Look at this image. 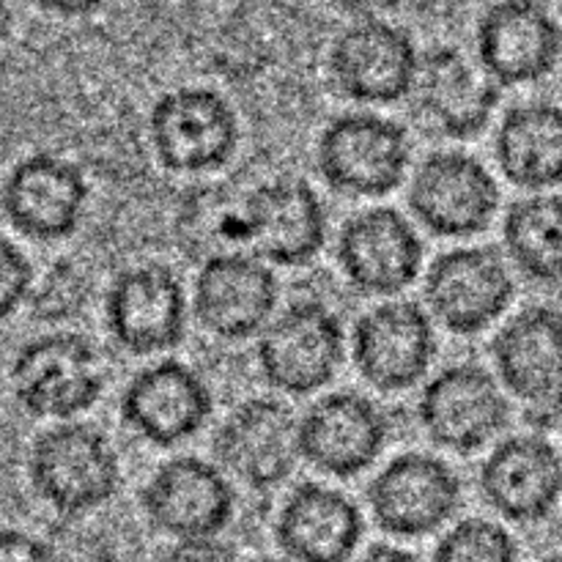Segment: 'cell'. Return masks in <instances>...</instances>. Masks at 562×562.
<instances>
[{"instance_id": "35", "label": "cell", "mask_w": 562, "mask_h": 562, "mask_svg": "<svg viewBox=\"0 0 562 562\" xmlns=\"http://www.w3.org/2000/svg\"><path fill=\"white\" fill-rule=\"evenodd\" d=\"M104 0H36L38 9H44L47 14L66 16V20H77V16H88L93 11L102 9Z\"/></svg>"}, {"instance_id": "26", "label": "cell", "mask_w": 562, "mask_h": 562, "mask_svg": "<svg viewBox=\"0 0 562 562\" xmlns=\"http://www.w3.org/2000/svg\"><path fill=\"white\" fill-rule=\"evenodd\" d=\"M494 157L519 190L543 192L562 184V108L525 102L505 110L494 137Z\"/></svg>"}, {"instance_id": "24", "label": "cell", "mask_w": 562, "mask_h": 562, "mask_svg": "<svg viewBox=\"0 0 562 562\" xmlns=\"http://www.w3.org/2000/svg\"><path fill=\"white\" fill-rule=\"evenodd\" d=\"M366 536L355 499L324 483H302L283 499L274 541L291 562H351Z\"/></svg>"}, {"instance_id": "27", "label": "cell", "mask_w": 562, "mask_h": 562, "mask_svg": "<svg viewBox=\"0 0 562 562\" xmlns=\"http://www.w3.org/2000/svg\"><path fill=\"white\" fill-rule=\"evenodd\" d=\"M503 241L525 278L543 285L562 283V198L536 192L510 203Z\"/></svg>"}, {"instance_id": "25", "label": "cell", "mask_w": 562, "mask_h": 562, "mask_svg": "<svg viewBox=\"0 0 562 562\" xmlns=\"http://www.w3.org/2000/svg\"><path fill=\"white\" fill-rule=\"evenodd\" d=\"M499 382L530 406L562 395V313L532 305L516 313L492 346Z\"/></svg>"}, {"instance_id": "17", "label": "cell", "mask_w": 562, "mask_h": 562, "mask_svg": "<svg viewBox=\"0 0 562 562\" xmlns=\"http://www.w3.org/2000/svg\"><path fill=\"white\" fill-rule=\"evenodd\" d=\"M387 439L390 420L384 409L357 390L327 393L300 420L302 459L340 481L371 470L387 448Z\"/></svg>"}, {"instance_id": "36", "label": "cell", "mask_w": 562, "mask_h": 562, "mask_svg": "<svg viewBox=\"0 0 562 562\" xmlns=\"http://www.w3.org/2000/svg\"><path fill=\"white\" fill-rule=\"evenodd\" d=\"M355 562H420V560H417L409 549L393 547V543H373V547Z\"/></svg>"}, {"instance_id": "30", "label": "cell", "mask_w": 562, "mask_h": 562, "mask_svg": "<svg viewBox=\"0 0 562 562\" xmlns=\"http://www.w3.org/2000/svg\"><path fill=\"white\" fill-rule=\"evenodd\" d=\"M33 291V267L25 252L0 236V322L14 316Z\"/></svg>"}, {"instance_id": "14", "label": "cell", "mask_w": 562, "mask_h": 562, "mask_svg": "<svg viewBox=\"0 0 562 562\" xmlns=\"http://www.w3.org/2000/svg\"><path fill=\"white\" fill-rule=\"evenodd\" d=\"M437 357L431 316L417 302L395 300L371 307L351 333V360L379 393L412 390Z\"/></svg>"}, {"instance_id": "16", "label": "cell", "mask_w": 562, "mask_h": 562, "mask_svg": "<svg viewBox=\"0 0 562 562\" xmlns=\"http://www.w3.org/2000/svg\"><path fill=\"white\" fill-rule=\"evenodd\" d=\"M516 296L514 274L494 247H456L426 274L434 318L456 335H477L503 318Z\"/></svg>"}, {"instance_id": "18", "label": "cell", "mask_w": 562, "mask_h": 562, "mask_svg": "<svg viewBox=\"0 0 562 562\" xmlns=\"http://www.w3.org/2000/svg\"><path fill=\"white\" fill-rule=\"evenodd\" d=\"M335 252L351 289L366 296H395L415 283L426 250L406 214L376 206L346 220Z\"/></svg>"}, {"instance_id": "39", "label": "cell", "mask_w": 562, "mask_h": 562, "mask_svg": "<svg viewBox=\"0 0 562 562\" xmlns=\"http://www.w3.org/2000/svg\"><path fill=\"white\" fill-rule=\"evenodd\" d=\"M543 5H549L552 11H562V0H541Z\"/></svg>"}, {"instance_id": "4", "label": "cell", "mask_w": 562, "mask_h": 562, "mask_svg": "<svg viewBox=\"0 0 562 562\" xmlns=\"http://www.w3.org/2000/svg\"><path fill=\"white\" fill-rule=\"evenodd\" d=\"M239 115L220 91L181 86L162 93L148 113L154 157L170 173H209L231 162L239 146Z\"/></svg>"}, {"instance_id": "20", "label": "cell", "mask_w": 562, "mask_h": 562, "mask_svg": "<svg viewBox=\"0 0 562 562\" xmlns=\"http://www.w3.org/2000/svg\"><path fill=\"white\" fill-rule=\"evenodd\" d=\"M214 398L201 373L179 360L143 368L121 393V417L154 448H173L206 428Z\"/></svg>"}, {"instance_id": "2", "label": "cell", "mask_w": 562, "mask_h": 562, "mask_svg": "<svg viewBox=\"0 0 562 562\" xmlns=\"http://www.w3.org/2000/svg\"><path fill=\"white\" fill-rule=\"evenodd\" d=\"M412 162L409 132L379 113H344L324 126L316 165L329 190L384 198L398 190Z\"/></svg>"}, {"instance_id": "15", "label": "cell", "mask_w": 562, "mask_h": 562, "mask_svg": "<svg viewBox=\"0 0 562 562\" xmlns=\"http://www.w3.org/2000/svg\"><path fill=\"white\" fill-rule=\"evenodd\" d=\"M88 206V179L71 159L53 151L22 157L0 190V209L16 234L33 241H60L80 228Z\"/></svg>"}, {"instance_id": "3", "label": "cell", "mask_w": 562, "mask_h": 562, "mask_svg": "<svg viewBox=\"0 0 562 562\" xmlns=\"http://www.w3.org/2000/svg\"><path fill=\"white\" fill-rule=\"evenodd\" d=\"M346 357V329L322 300H296L258 335V371L285 395H313L327 387Z\"/></svg>"}, {"instance_id": "38", "label": "cell", "mask_w": 562, "mask_h": 562, "mask_svg": "<svg viewBox=\"0 0 562 562\" xmlns=\"http://www.w3.org/2000/svg\"><path fill=\"white\" fill-rule=\"evenodd\" d=\"M137 3L148 11H165V9H173V5L184 3V0H137Z\"/></svg>"}, {"instance_id": "37", "label": "cell", "mask_w": 562, "mask_h": 562, "mask_svg": "<svg viewBox=\"0 0 562 562\" xmlns=\"http://www.w3.org/2000/svg\"><path fill=\"white\" fill-rule=\"evenodd\" d=\"M11 27H14V5L11 0H0V42L9 36Z\"/></svg>"}, {"instance_id": "11", "label": "cell", "mask_w": 562, "mask_h": 562, "mask_svg": "<svg viewBox=\"0 0 562 562\" xmlns=\"http://www.w3.org/2000/svg\"><path fill=\"white\" fill-rule=\"evenodd\" d=\"M461 477L439 456L401 453L368 486L379 530L393 538H426L461 508Z\"/></svg>"}, {"instance_id": "33", "label": "cell", "mask_w": 562, "mask_h": 562, "mask_svg": "<svg viewBox=\"0 0 562 562\" xmlns=\"http://www.w3.org/2000/svg\"><path fill=\"white\" fill-rule=\"evenodd\" d=\"M527 426H530V434L541 437L543 442L552 445L562 456V395L560 398L530 406V412H527Z\"/></svg>"}, {"instance_id": "13", "label": "cell", "mask_w": 562, "mask_h": 562, "mask_svg": "<svg viewBox=\"0 0 562 562\" xmlns=\"http://www.w3.org/2000/svg\"><path fill=\"white\" fill-rule=\"evenodd\" d=\"M108 333L124 351L137 357L170 351L187 335V294L173 269L137 263L110 283L104 296Z\"/></svg>"}, {"instance_id": "34", "label": "cell", "mask_w": 562, "mask_h": 562, "mask_svg": "<svg viewBox=\"0 0 562 562\" xmlns=\"http://www.w3.org/2000/svg\"><path fill=\"white\" fill-rule=\"evenodd\" d=\"M404 0H329L333 9L340 14H349L355 20H373V16H384L395 11Z\"/></svg>"}, {"instance_id": "6", "label": "cell", "mask_w": 562, "mask_h": 562, "mask_svg": "<svg viewBox=\"0 0 562 562\" xmlns=\"http://www.w3.org/2000/svg\"><path fill=\"white\" fill-rule=\"evenodd\" d=\"M417 420L437 448L470 456L505 431L510 404L486 368L477 362H456L423 387Z\"/></svg>"}, {"instance_id": "32", "label": "cell", "mask_w": 562, "mask_h": 562, "mask_svg": "<svg viewBox=\"0 0 562 562\" xmlns=\"http://www.w3.org/2000/svg\"><path fill=\"white\" fill-rule=\"evenodd\" d=\"M0 562H53V552L31 532L0 527Z\"/></svg>"}, {"instance_id": "23", "label": "cell", "mask_w": 562, "mask_h": 562, "mask_svg": "<svg viewBox=\"0 0 562 562\" xmlns=\"http://www.w3.org/2000/svg\"><path fill=\"white\" fill-rule=\"evenodd\" d=\"M412 99L439 135L470 140L492 121L499 104V86L461 49L434 47L420 55Z\"/></svg>"}, {"instance_id": "9", "label": "cell", "mask_w": 562, "mask_h": 562, "mask_svg": "<svg viewBox=\"0 0 562 562\" xmlns=\"http://www.w3.org/2000/svg\"><path fill=\"white\" fill-rule=\"evenodd\" d=\"M417 66L415 38L384 16L351 22L335 36L327 55L333 86L360 104H393L412 97Z\"/></svg>"}, {"instance_id": "40", "label": "cell", "mask_w": 562, "mask_h": 562, "mask_svg": "<svg viewBox=\"0 0 562 562\" xmlns=\"http://www.w3.org/2000/svg\"><path fill=\"white\" fill-rule=\"evenodd\" d=\"M250 562H291V560H278V558H258V560H250Z\"/></svg>"}, {"instance_id": "7", "label": "cell", "mask_w": 562, "mask_h": 562, "mask_svg": "<svg viewBox=\"0 0 562 562\" xmlns=\"http://www.w3.org/2000/svg\"><path fill=\"white\" fill-rule=\"evenodd\" d=\"M148 525L173 541L220 536L234 521L236 488L223 467L198 456L162 461L140 492Z\"/></svg>"}, {"instance_id": "41", "label": "cell", "mask_w": 562, "mask_h": 562, "mask_svg": "<svg viewBox=\"0 0 562 562\" xmlns=\"http://www.w3.org/2000/svg\"><path fill=\"white\" fill-rule=\"evenodd\" d=\"M541 562H562V554H554V558H547V560H541Z\"/></svg>"}, {"instance_id": "21", "label": "cell", "mask_w": 562, "mask_h": 562, "mask_svg": "<svg viewBox=\"0 0 562 562\" xmlns=\"http://www.w3.org/2000/svg\"><path fill=\"white\" fill-rule=\"evenodd\" d=\"M245 241L263 261L305 267L327 245V209L307 181L274 179L241 203Z\"/></svg>"}, {"instance_id": "10", "label": "cell", "mask_w": 562, "mask_h": 562, "mask_svg": "<svg viewBox=\"0 0 562 562\" xmlns=\"http://www.w3.org/2000/svg\"><path fill=\"white\" fill-rule=\"evenodd\" d=\"M278 300L280 283L269 261L239 250L203 258L192 285L195 322L220 340L261 335L274 318Z\"/></svg>"}, {"instance_id": "19", "label": "cell", "mask_w": 562, "mask_h": 562, "mask_svg": "<svg viewBox=\"0 0 562 562\" xmlns=\"http://www.w3.org/2000/svg\"><path fill=\"white\" fill-rule=\"evenodd\" d=\"M560 58L562 27L541 0H499L477 22V60L499 88L543 80Z\"/></svg>"}, {"instance_id": "28", "label": "cell", "mask_w": 562, "mask_h": 562, "mask_svg": "<svg viewBox=\"0 0 562 562\" xmlns=\"http://www.w3.org/2000/svg\"><path fill=\"white\" fill-rule=\"evenodd\" d=\"M431 562H519V543L492 519H464L439 538Z\"/></svg>"}, {"instance_id": "5", "label": "cell", "mask_w": 562, "mask_h": 562, "mask_svg": "<svg viewBox=\"0 0 562 562\" xmlns=\"http://www.w3.org/2000/svg\"><path fill=\"white\" fill-rule=\"evenodd\" d=\"M9 379L16 404L42 420H75L104 390L97 349L77 333H49L22 344Z\"/></svg>"}, {"instance_id": "8", "label": "cell", "mask_w": 562, "mask_h": 562, "mask_svg": "<svg viewBox=\"0 0 562 562\" xmlns=\"http://www.w3.org/2000/svg\"><path fill=\"white\" fill-rule=\"evenodd\" d=\"M409 209L434 236L470 239L483 234L497 217L499 184L472 154L434 151L412 176Z\"/></svg>"}, {"instance_id": "29", "label": "cell", "mask_w": 562, "mask_h": 562, "mask_svg": "<svg viewBox=\"0 0 562 562\" xmlns=\"http://www.w3.org/2000/svg\"><path fill=\"white\" fill-rule=\"evenodd\" d=\"M82 274L71 263H58L49 269L44 285L33 296V307L42 318H69L82 305Z\"/></svg>"}, {"instance_id": "12", "label": "cell", "mask_w": 562, "mask_h": 562, "mask_svg": "<svg viewBox=\"0 0 562 562\" xmlns=\"http://www.w3.org/2000/svg\"><path fill=\"white\" fill-rule=\"evenodd\" d=\"M212 448L234 481L269 492L289 481L300 464V420L283 401L250 398L220 423Z\"/></svg>"}, {"instance_id": "1", "label": "cell", "mask_w": 562, "mask_h": 562, "mask_svg": "<svg viewBox=\"0 0 562 562\" xmlns=\"http://www.w3.org/2000/svg\"><path fill=\"white\" fill-rule=\"evenodd\" d=\"M27 477L55 514L86 516L119 494V453L91 423L60 420L33 442Z\"/></svg>"}, {"instance_id": "31", "label": "cell", "mask_w": 562, "mask_h": 562, "mask_svg": "<svg viewBox=\"0 0 562 562\" xmlns=\"http://www.w3.org/2000/svg\"><path fill=\"white\" fill-rule=\"evenodd\" d=\"M162 562H241L239 552L220 536L176 541Z\"/></svg>"}, {"instance_id": "22", "label": "cell", "mask_w": 562, "mask_h": 562, "mask_svg": "<svg viewBox=\"0 0 562 562\" xmlns=\"http://www.w3.org/2000/svg\"><path fill=\"white\" fill-rule=\"evenodd\" d=\"M481 492L503 519L538 525L562 499V456L536 434L503 439L483 461Z\"/></svg>"}]
</instances>
